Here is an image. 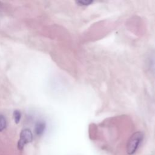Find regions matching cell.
I'll return each instance as SVG.
<instances>
[{
    "mask_svg": "<svg viewBox=\"0 0 155 155\" xmlns=\"http://www.w3.org/2000/svg\"><path fill=\"white\" fill-rule=\"evenodd\" d=\"M143 134L141 131L133 133L127 142L126 152L128 155H133L136 153L143 140Z\"/></svg>",
    "mask_w": 155,
    "mask_h": 155,
    "instance_id": "1",
    "label": "cell"
},
{
    "mask_svg": "<svg viewBox=\"0 0 155 155\" xmlns=\"http://www.w3.org/2000/svg\"><path fill=\"white\" fill-rule=\"evenodd\" d=\"M33 134L30 130L25 128L21 131L20 133L19 139L18 142V148L19 150H22L24 146L32 141Z\"/></svg>",
    "mask_w": 155,
    "mask_h": 155,
    "instance_id": "2",
    "label": "cell"
},
{
    "mask_svg": "<svg viewBox=\"0 0 155 155\" xmlns=\"http://www.w3.org/2000/svg\"><path fill=\"white\" fill-rule=\"evenodd\" d=\"M45 124L44 122H38L35 127V132L36 135L41 136L42 135L45 129Z\"/></svg>",
    "mask_w": 155,
    "mask_h": 155,
    "instance_id": "3",
    "label": "cell"
},
{
    "mask_svg": "<svg viewBox=\"0 0 155 155\" xmlns=\"http://www.w3.org/2000/svg\"><path fill=\"white\" fill-rule=\"evenodd\" d=\"M7 126V122L5 117L0 114V131H2Z\"/></svg>",
    "mask_w": 155,
    "mask_h": 155,
    "instance_id": "4",
    "label": "cell"
},
{
    "mask_svg": "<svg viewBox=\"0 0 155 155\" xmlns=\"http://www.w3.org/2000/svg\"><path fill=\"white\" fill-rule=\"evenodd\" d=\"M93 2V1H85V0H82V1H78L76 2V3L78 5L80 6V7H86V6H88L90 5H91L92 3Z\"/></svg>",
    "mask_w": 155,
    "mask_h": 155,
    "instance_id": "5",
    "label": "cell"
},
{
    "mask_svg": "<svg viewBox=\"0 0 155 155\" xmlns=\"http://www.w3.org/2000/svg\"><path fill=\"white\" fill-rule=\"evenodd\" d=\"M13 117L16 124H18L21 120V114L19 110H15L13 112Z\"/></svg>",
    "mask_w": 155,
    "mask_h": 155,
    "instance_id": "6",
    "label": "cell"
}]
</instances>
